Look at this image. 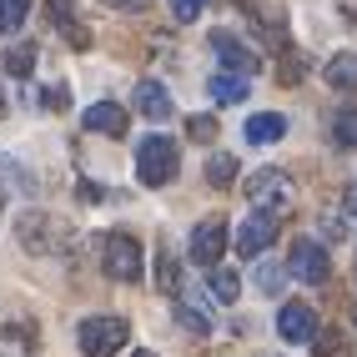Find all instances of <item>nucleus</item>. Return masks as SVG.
<instances>
[{
    "label": "nucleus",
    "instance_id": "9b49d317",
    "mask_svg": "<svg viewBox=\"0 0 357 357\" xmlns=\"http://www.w3.org/2000/svg\"><path fill=\"white\" fill-rule=\"evenodd\" d=\"M131 101H136V111L146 116V121H172V111H176L172 106V91H166L161 81H141Z\"/></svg>",
    "mask_w": 357,
    "mask_h": 357
},
{
    "label": "nucleus",
    "instance_id": "5701e85b",
    "mask_svg": "<svg viewBox=\"0 0 357 357\" xmlns=\"http://www.w3.org/2000/svg\"><path fill=\"white\" fill-rule=\"evenodd\" d=\"M176 282H181V267H176L172 247H161V252H156V287H161V292H172Z\"/></svg>",
    "mask_w": 357,
    "mask_h": 357
},
{
    "label": "nucleus",
    "instance_id": "6ab92c4d",
    "mask_svg": "<svg viewBox=\"0 0 357 357\" xmlns=\"http://www.w3.org/2000/svg\"><path fill=\"white\" fill-rule=\"evenodd\" d=\"M312 357H352L347 337L337 327H317V337H312Z\"/></svg>",
    "mask_w": 357,
    "mask_h": 357
},
{
    "label": "nucleus",
    "instance_id": "ddd939ff",
    "mask_svg": "<svg viewBox=\"0 0 357 357\" xmlns=\"http://www.w3.org/2000/svg\"><path fill=\"white\" fill-rule=\"evenodd\" d=\"M211 51L227 61V70H242V76H247V70H257V51H252V45H242L236 36H227V31L211 36Z\"/></svg>",
    "mask_w": 357,
    "mask_h": 357
},
{
    "label": "nucleus",
    "instance_id": "a878e982",
    "mask_svg": "<svg viewBox=\"0 0 357 357\" xmlns=\"http://www.w3.org/2000/svg\"><path fill=\"white\" fill-rule=\"evenodd\" d=\"M202 10H206V0H172V15L181 20V26H192Z\"/></svg>",
    "mask_w": 357,
    "mask_h": 357
},
{
    "label": "nucleus",
    "instance_id": "7ed1b4c3",
    "mask_svg": "<svg viewBox=\"0 0 357 357\" xmlns=\"http://www.w3.org/2000/svg\"><path fill=\"white\" fill-rule=\"evenodd\" d=\"M126 337H131L126 317H86L76 327V342L86 357H116V347H126Z\"/></svg>",
    "mask_w": 357,
    "mask_h": 357
},
{
    "label": "nucleus",
    "instance_id": "20e7f679",
    "mask_svg": "<svg viewBox=\"0 0 357 357\" xmlns=\"http://www.w3.org/2000/svg\"><path fill=\"white\" fill-rule=\"evenodd\" d=\"M15 236H20V247H26L31 257H51V252H61V236H66V227L51 217V211H20Z\"/></svg>",
    "mask_w": 357,
    "mask_h": 357
},
{
    "label": "nucleus",
    "instance_id": "cd10ccee",
    "mask_svg": "<svg viewBox=\"0 0 357 357\" xmlns=\"http://www.w3.org/2000/svg\"><path fill=\"white\" fill-rule=\"evenodd\" d=\"M317 227H322V236H327V242H342V217H322Z\"/></svg>",
    "mask_w": 357,
    "mask_h": 357
},
{
    "label": "nucleus",
    "instance_id": "c756f323",
    "mask_svg": "<svg viewBox=\"0 0 357 357\" xmlns=\"http://www.w3.org/2000/svg\"><path fill=\"white\" fill-rule=\"evenodd\" d=\"M101 197H106V192H101L96 181H81V202H101Z\"/></svg>",
    "mask_w": 357,
    "mask_h": 357
},
{
    "label": "nucleus",
    "instance_id": "1a4fd4ad",
    "mask_svg": "<svg viewBox=\"0 0 357 357\" xmlns=\"http://www.w3.org/2000/svg\"><path fill=\"white\" fill-rule=\"evenodd\" d=\"M277 332H282V342H292V347L312 342V337H317V317H312V307H307V302H287V307L277 312Z\"/></svg>",
    "mask_w": 357,
    "mask_h": 357
},
{
    "label": "nucleus",
    "instance_id": "39448f33",
    "mask_svg": "<svg viewBox=\"0 0 357 357\" xmlns=\"http://www.w3.org/2000/svg\"><path fill=\"white\" fill-rule=\"evenodd\" d=\"M101 267L111 282H136L141 277V242L131 231H111L101 242Z\"/></svg>",
    "mask_w": 357,
    "mask_h": 357
},
{
    "label": "nucleus",
    "instance_id": "dca6fc26",
    "mask_svg": "<svg viewBox=\"0 0 357 357\" xmlns=\"http://www.w3.org/2000/svg\"><path fill=\"white\" fill-rule=\"evenodd\" d=\"M242 131H247V141H252V146H272V141H282V136H287V116H277V111H267V116H252V121H247Z\"/></svg>",
    "mask_w": 357,
    "mask_h": 357
},
{
    "label": "nucleus",
    "instance_id": "a211bd4d",
    "mask_svg": "<svg viewBox=\"0 0 357 357\" xmlns=\"http://www.w3.org/2000/svg\"><path fill=\"white\" fill-rule=\"evenodd\" d=\"M0 186H10V192L31 197V192H36V176H31V172H26V166H20V161L0 156Z\"/></svg>",
    "mask_w": 357,
    "mask_h": 357
},
{
    "label": "nucleus",
    "instance_id": "6e6552de",
    "mask_svg": "<svg viewBox=\"0 0 357 357\" xmlns=\"http://www.w3.org/2000/svg\"><path fill=\"white\" fill-rule=\"evenodd\" d=\"M227 227H231L227 217H206V222L192 227V261H197V267H217V261H222V252L231 242Z\"/></svg>",
    "mask_w": 357,
    "mask_h": 357
},
{
    "label": "nucleus",
    "instance_id": "72a5a7b5",
    "mask_svg": "<svg viewBox=\"0 0 357 357\" xmlns=\"http://www.w3.org/2000/svg\"><path fill=\"white\" fill-rule=\"evenodd\" d=\"M131 357H156V352H146V347H141V352H131Z\"/></svg>",
    "mask_w": 357,
    "mask_h": 357
},
{
    "label": "nucleus",
    "instance_id": "aec40b11",
    "mask_svg": "<svg viewBox=\"0 0 357 357\" xmlns=\"http://www.w3.org/2000/svg\"><path fill=\"white\" fill-rule=\"evenodd\" d=\"M211 297H217V302H236V297H242V277H236L231 267H211Z\"/></svg>",
    "mask_w": 357,
    "mask_h": 357
},
{
    "label": "nucleus",
    "instance_id": "c85d7f7f",
    "mask_svg": "<svg viewBox=\"0 0 357 357\" xmlns=\"http://www.w3.org/2000/svg\"><path fill=\"white\" fill-rule=\"evenodd\" d=\"M101 6H111V10H146L151 0H101Z\"/></svg>",
    "mask_w": 357,
    "mask_h": 357
},
{
    "label": "nucleus",
    "instance_id": "4be33fe9",
    "mask_svg": "<svg viewBox=\"0 0 357 357\" xmlns=\"http://www.w3.org/2000/svg\"><path fill=\"white\" fill-rule=\"evenodd\" d=\"M6 70H10V76H31V70H36V45L31 40H15L6 51Z\"/></svg>",
    "mask_w": 357,
    "mask_h": 357
},
{
    "label": "nucleus",
    "instance_id": "393cba45",
    "mask_svg": "<svg viewBox=\"0 0 357 357\" xmlns=\"http://www.w3.org/2000/svg\"><path fill=\"white\" fill-rule=\"evenodd\" d=\"M282 277H287V261H257V282H261V292H282Z\"/></svg>",
    "mask_w": 357,
    "mask_h": 357
},
{
    "label": "nucleus",
    "instance_id": "f3484780",
    "mask_svg": "<svg viewBox=\"0 0 357 357\" xmlns=\"http://www.w3.org/2000/svg\"><path fill=\"white\" fill-rule=\"evenodd\" d=\"M322 76H327V86H332V91H357V51L332 56Z\"/></svg>",
    "mask_w": 357,
    "mask_h": 357
},
{
    "label": "nucleus",
    "instance_id": "2eb2a0df",
    "mask_svg": "<svg viewBox=\"0 0 357 357\" xmlns=\"http://www.w3.org/2000/svg\"><path fill=\"white\" fill-rule=\"evenodd\" d=\"M206 91H211V101L217 106H236V101H247V81H242V70H222V76H211L206 81Z\"/></svg>",
    "mask_w": 357,
    "mask_h": 357
},
{
    "label": "nucleus",
    "instance_id": "f03ea898",
    "mask_svg": "<svg viewBox=\"0 0 357 357\" xmlns=\"http://www.w3.org/2000/svg\"><path fill=\"white\" fill-rule=\"evenodd\" d=\"M242 192L252 206H267V211H292V176L287 172H277V166H261V172H252L242 181Z\"/></svg>",
    "mask_w": 357,
    "mask_h": 357
},
{
    "label": "nucleus",
    "instance_id": "423d86ee",
    "mask_svg": "<svg viewBox=\"0 0 357 357\" xmlns=\"http://www.w3.org/2000/svg\"><path fill=\"white\" fill-rule=\"evenodd\" d=\"M277 231H282V227H277V211L252 206V211H247V222L236 227V252H242V257H261V252L277 242Z\"/></svg>",
    "mask_w": 357,
    "mask_h": 357
},
{
    "label": "nucleus",
    "instance_id": "4468645a",
    "mask_svg": "<svg viewBox=\"0 0 357 357\" xmlns=\"http://www.w3.org/2000/svg\"><path fill=\"white\" fill-rule=\"evenodd\" d=\"M327 141H332L337 151H357V106L332 111V121H327Z\"/></svg>",
    "mask_w": 357,
    "mask_h": 357
},
{
    "label": "nucleus",
    "instance_id": "412c9836",
    "mask_svg": "<svg viewBox=\"0 0 357 357\" xmlns=\"http://www.w3.org/2000/svg\"><path fill=\"white\" fill-rule=\"evenodd\" d=\"M236 181V156L217 151V156H206V186H231Z\"/></svg>",
    "mask_w": 357,
    "mask_h": 357
},
{
    "label": "nucleus",
    "instance_id": "9d476101",
    "mask_svg": "<svg viewBox=\"0 0 357 357\" xmlns=\"http://www.w3.org/2000/svg\"><path fill=\"white\" fill-rule=\"evenodd\" d=\"M81 126H86V131H101V136H126V106L96 101V106L81 111Z\"/></svg>",
    "mask_w": 357,
    "mask_h": 357
},
{
    "label": "nucleus",
    "instance_id": "0eeeda50",
    "mask_svg": "<svg viewBox=\"0 0 357 357\" xmlns=\"http://www.w3.org/2000/svg\"><path fill=\"white\" fill-rule=\"evenodd\" d=\"M287 272H292L297 282H307V287H322V282L332 277V261H327V252H322L317 242L297 236V242H292V252H287Z\"/></svg>",
    "mask_w": 357,
    "mask_h": 357
},
{
    "label": "nucleus",
    "instance_id": "7c9ffc66",
    "mask_svg": "<svg viewBox=\"0 0 357 357\" xmlns=\"http://www.w3.org/2000/svg\"><path fill=\"white\" fill-rule=\"evenodd\" d=\"M337 10H342V15L352 20V26H357V0H337Z\"/></svg>",
    "mask_w": 357,
    "mask_h": 357
},
{
    "label": "nucleus",
    "instance_id": "bb28decb",
    "mask_svg": "<svg viewBox=\"0 0 357 357\" xmlns=\"http://www.w3.org/2000/svg\"><path fill=\"white\" fill-rule=\"evenodd\" d=\"M192 136H197V141H211V136H217V121H211V116H197V121H192Z\"/></svg>",
    "mask_w": 357,
    "mask_h": 357
},
{
    "label": "nucleus",
    "instance_id": "f8f14e48",
    "mask_svg": "<svg viewBox=\"0 0 357 357\" xmlns=\"http://www.w3.org/2000/svg\"><path fill=\"white\" fill-rule=\"evenodd\" d=\"M45 20L70 40V45H86L91 36L81 31V15H76V0H45Z\"/></svg>",
    "mask_w": 357,
    "mask_h": 357
},
{
    "label": "nucleus",
    "instance_id": "b1692460",
    "mask_svg": "<svg viewBox=\"0 0 357 357\" xmlns=\"http://www.w3.org/2000/svg\"><path fill=\"white\" fill-rule=\"evenodd\" d=\"M26 10H31V0H0V31L15 36L20 26H26Z\"/></svg>",
    "mask_w": 357,
    "mask_h": 357
},
{
    "label": "nucleus",
    "instance_id": "2f4dec72",
    "mask_svg": "<svg viewBox=\"0 0 357 357\" xmlns=\"http://www.w3.org/2000/svg\"><path fill=\"white\" fill-rule=\"evenodd\" d=\"M347 211L357 217V186H347Z\"/></svg>",
    "mask_w": 357,
    "mask_h": 357
},
{
    "label": "nucleus",
    "instance_id": "f704fd0d",
    "mask_svg": "<svg viewBox=\"0 0 357 357\" xmlns=\"http://www.w3.org/2000/svg\"><path fill=\"white\" fill-rule=\"evenodd\" d=\"M0 211H6V192H0Z\"/></svg>",
    "mask_w": 357,
    "mask_h": 357
},
{
    "label": "nucleus",
    "instance_id": "473e14b6",
    "mask_svg": "<svg viewBox=\"0 0 357 357\" xmlns=\"http://www.w3.org/2000/svg\"><path fill=\"white\" fill-rule=\"evenodd\" d=\"M0 121H6V91H0Z\"/></svg>",
    "mask_w": 357,
    "mask_h": 357
},
{
    "label": "nucleus",
    "instance_id": "f257e3e1",
    "mask_svg": "<svg viewBox=\"0 0 357 357\" xmlns=\"http://www.w3.org/2000/svg\"><path fill=\"white\" fill-rule=\"evenodd\" d=\"M136 176L141 186H166L176 176V141L172 136H146L136 141Z\"/></svg>",
    "mask_w": 357,
    "mask_h": 357
}]
</instances>
